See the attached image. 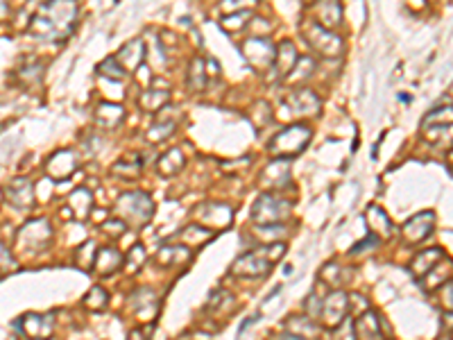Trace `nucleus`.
<instances>
[{"instance_id":"nucleus-23","label":"nucleus","mask_w":453,"mask_h":340,"mask_svg":"<svg viewBox=\"0 0 453 340\" xmlns=\"http://www.w3.org/2000/svg\"><path fill=\"white\" fill-rule=\"evenodd\" d=\"M379 316L370 309L365 311L361 318L356 320V336L358 340H381L383 338V331L379 329Z\"/></svg>"},{"instance_id":"nucleus-6","label":"nucleus","mask_w":453,"mask_h":340,"mask_svg":"<svg viewBox=\"0 0 453 340\" xmlns=\"http://www.w3.org/2000/svg\"><path fill=\"white\" fill-rule=\"evenodd\" d=\"M302 34H304V39L309 41V46L322 57L336 59V57H340L345 53L343 39H340L333 30L322 28L318 21H306L304 28H302Z\"/></svg>"},{"instance_id":"nucleus-30","label":"nucleus","mask_w":453,"mask_h":340,"mask_svg":"<svg viewBox=\"0 0 453 340\" xmlns=\"http://www.w3.org/2000/svg\"><path fill=\"white\" fill-rule=\"evenodd\" d=\"M365 216H367V225H370L372 234L381 236V238L392 234V223H390V218L386 216V211H383L381 207H370Z\"/></svg>"},{"instance_id":"nucleus-16","label":"nucleus","mask_w":453,"mask_h":340,"mask_svg":"<svg viewBox=\"0 0 453 340\" xmlns=\"http://www.w3.org/2000/svg\"><path fill=\"white\" fill-rule=\"evenodd\" d=\"M145 59V44L143 39H132L127 41V44L118 50L116 55V62L121 64V68L125 73H132V71H139L141 64Z\"/></svg>"},{"instance_id":"nucleus-14","label":"nucleus","mask_w":453,"mask_h":340,"mask_svg":"<svg viewBox=\"0 0 453 340\" xmlns=\"http://www.w3.org/2000/svg\"><path fill=\"white\" fill-rule=\"evenodd\" d=\"M130 306L136 313V318L143 322H150V320H155L157 311H159V300L152 288H139V291H134L130 295Z\"/></svg>"},{"instance_id":"nucleus-33","label":"nucleus","mask_w":453,"mask_h":340,"mask_svg":"<svg viewBox=\"0 0 453 340\" xmlns=\"http://www.w3.org/2000/svg\"><path fill=\"white\" fill-rule=\"evenodd\" d=\"M96 257H98V243L96 241H84L78 250H75V266L80 270L89 272L96 266Z\"/></svg>"},{"instance_id":"nucleus-46","label":"nucleus","mask_w":453,"mask_h":340,"mask_svg":"<svg viewBox=\"0 0 453 340\" xmlns=\"http://www.w3.org/2000/svg\"><path fill=\"white\" fill-rule=\"evenodd\" d=\"M16 268V261L12 257V252L0 243V270H14Z\"/></svg>"},{"instance_id":"nucleus-21","label":"nucleus","mask_w":453,"mask_h":340,"mask_svg":"<svg viewBox=\"0 0 453 340\" xmlns=\"http://www.w3.org/2000/svg\"><path fill=\"white\" fill-rule=\"evenodd\" d=\"M125 118V109L118 105V102H102L96 109V123L105 130H114L123 123Z\"/></svg>"},{"instance_id":"nucleus-40","label":"nucleus","mask_w":453,"mask_h":340,"mask_svg":"<svg viewBox=\"0 0 453 340\" xmlns=\"http://www.w3.org/2000/svg\"><path fill=\"white\" fill-rule=\"evenodd\" d=\"M143 263H145V248L141 243H136L134 248L130 250V254L125 257V266L130 272H136V270L143 268Z\"/></svg>"},{"instance_id":"nucleus-37","label":"nucleus","mask_w":453,"mask_h":340,"mask_svg":"<svg viewBox=\"0 0 453 340\" xmlns=\"http://www.w3.org/2000/svg\"><path fill=\"white\" fill-rule=\"evenodd\" d=\"M247 19H252V12L250 10H238L234 14H227L225 19H222V28H225L227 32H238V30H243L247 23Z\"/></svg>"},{"instance_id":"nucleus-49","label":"nucleus","mask_w":453,"mask_h":340,"mask_svg":"<svg viewBox=\"0 0 453 340\" xmlns=\"http://www.w3.org/2000/svg\"><path fill=\"white\" fill-rule=\"evenodd\" d=\"M7 14H10V7H7L5 3H0V21H3Z\"/></svg>"},{"instance_id":"nucleus-10","label":"nucleus","mask_w":453,"mask_h":340,"mask_svg":"<svg viewBox=\"0 0 453 340\" xmlns=\"http://www.w3.org/2000/svg\"><path fill=\"white\" fill-rule=\"evenodd\" d=\"M347 311H349V295L343 291H333L322 304V313L320 320L327 329H336L340 322L347 320Z\"/></svg>"},{"instance_id":"nucleus-32","label":"nucleus","mask_w":453,"mask_h":340,"mask_svg":"<svg viewBox=\"0 0 453 340\" xmlns=\"http://www.w3.org/2000/svg\"><path fill=\"white\" fill-rule=\"evenodd\" d=\"M168 100H170V93L166 89H150V91L141 93L139 105L143 112H159L161 107L168 105Z\"/></svg>"},{"instance_id":"nucleus-34","label":"nucleus","mask_w":453,"mask_h":340,"mask_svg":"<svg viewBox=\"0 0 453 340\" xmlns=\"http://www.w3.org/2000/svg\"><path fill=\"white\" fill-rule=\"evenodd\" d=\"M109 304V295L102 286H93L91 291L87 293V297L82 300V306L91 313H98V311H105Z\"/></svg>"},{"instance_id":"nucleus-36","label":"nucleus","mask_w":453,"mask_h":340,"mask_svg":"<svg viewBox=\"0 0 453 340\" xmlns=\"http://www.w3.org/2000/svg\"><path fill=\"white\" fill-rule=\"evenodd\" d=\"M175 127H177L175 121H170V118H161V121H157L155 125L150 127L148 141H150V143H161V141L170 139V136H173V132H175Z\"/></svg>"},{"instance_id":"nucleus-15","label":"nucleus","mask_w":453,"mask_h":340,"mask_svg":"<svg viewBox=\"0 0 453 340\" xmlns=\"http://www.w3.org/2000/svg\"><path fill=\"white\" fill-rule=\"evenodd\" d=\"M5 198L16 209L32 207V202H34V184L28 180V177H16V180H12L10 184H7Z\"/></svg>"},{"instance_id":"nucleus-8","label":"nucleus","mask_w":453,"mask_h":340,"mask_svg":"<svg viewBox=\"0 0 453 340\" xmlns=\"http://www.w3.org/2000/svg\"><path fill=\"white\" fill-rule=\"evenodd\" d=\"M243 55L254 71H266V68L275 64L277 46L268 37H250L243 44Z\"/></svg>"},{"instance_id":"nucleus-44","label":"nucleus","mask_w":453,"mask_h":340,"mask_svg":"<svg viewBox=\"0 0 453 340\" xmlns=\"http://www.w3.org/2000/svg\"><path fill=\"white\" fill-rule=\"evenodd\" d=\"M141 166L139 164H130V161H116L114 164V175L118 177H127V180H134L139 175Z\"/></svg>"},{"instance_id":"nucleus-17","label":"nucleus","mask_w":453,"mask_h":340,"mask_svg":"<svg viewBox=\"0 0 453 340\" xmlns=\"http://www.w3.org/2000/svg\"><path fill=\"white\" fill-rule=\"evenodd\" d=\"M433 225H435V216L431 214V211L417 214L415 218H410L408 223L404 225L406 241H408V243H420V241H424V238L433 232Z\"/></svg>"},{"instance_id":"nucleus-3","label":"nucleus","mask_w":453,"mask_h":340,"mask_svg":"<svg viewBox=\"0 0 453 340\" xmlns=\"http://www.w3.org/2000/svg\"><path fill=\"white\" fill-rule=\"evenodd\" d=\"M116 214L125 223L148 225L152 214H155V202L145 191H127L116 200Z\"/></svg>"},{"instance_id":"nucleus-50","label":"nucleus","mask_w":453,"mask_h":340,"mask_svg":"<svg viewBox=\"0 0 453 340\" xmlns=\"http://www.w3.org/2000/svg\"><path fill=\"white\" fill-rule=\"evenodd\" d=\"M279 340H302V338H299V336H293V334H281Z\"/></svg>"},{"instance_id":"nucleus-47","label":"nucleus","mask_w":453,"mask_h":340,"mask_svg":"<svg viewBox=\"0 0 453 340\" xmlns=\"http://www.w3.org/2000/svg\"><path fill=\"white\" fill-rule=\"evenodd\" d=\"M442 304L453 313V282H449L447 286L442 288Z\"/></svg>"},{"instance_id":"nucleus-45","label":"nucleus","mask_w":453,"mask_h":340,"mask_svg":"<svg viewBox=\"0 0 453 340\" xmlns=\"http://www.w3.org/2000/svg\"><path fill=\"white\" fill-rule=\"evenodd\" d=\"M322 304H324V302H322L315 293L309 295V297H306V302H304V311H306L304 316H309L311 320H318L320 313H322Z\"/></svg>"},{"instance_id":"nucleus-19","label":"nucleus","mask_w":453,"mask_h":340,"mask_svg":"<svg viewBox=\"0 0 453 340\" xmlns=\"http://www.w3.org/2000/svg\"><path fill=\"white\" fill-rule=\"evenodd\" d=\"M123 266H125V257L121 254V250H116V248H100L93 270H96L100 277H111L114 272H118Z\"/></svg>"},{"instance_id":"nucleus-42","label":"nucleus","mask_w":453,"mask_h":340,"mask_svg":"<svg viewBox=\"0 0 453 340\" xmlns=\"http://www.w3.org/2000/svg\"><path fill=\"white\" fill-rule=\"evenodd\" d=\"M333 340H358L356 336V322L354 318L343 320L340 325L333 329Z\"/></svg>"},{"instance_id":"nucleus-11","label":"nucleus","mask_w":453,"mask_h":340,"mask_svg":"<svg viewBox=\"0 0 453 340\" xmlns=\"http://www.w3.org/2000/svg\"><path fill=\"white\" fill-rule=\"evenodd\" d=\"M19 327L32 340H48L55 331V313H28L21 318Z\"/></svg>"},{"instance_id":"nucleus-26","label":"nucleus","mask_w":453,"mask_h":340,"mask_svg":"<svg viewBox=\"0 0 453 340\" xmlns=\"http://www.w3.org/2000/svg\"><path fill=\"white\" fill-rule=\"evenodd\" d=\"M68 209L73 211V216L78 220L89 218L93 209V193L89 189H75L68 198Z\"/></svg>"},{"instance_id":"nucleus-9","label":"nucleus","mask_w":453,"mask_h":340,"mask_svg":"<svg viewBox=\"0 0 453 340\" xmlns=\"http://www.w3.org/2000/svg\"><path fill=\"white\" fill-rule=\"evenodd\" d=\"M195 216H198L202 227H207L209 232H216V229H225L232 225L234 220V209L225 202H202L198 209H195Z\"/></svg>"},{"instance_id":"nucleus-22","label":"nucleus","mask_w":453,"mask_h":340,"mask_svg":"<svg viewBox=\"0 0 453 340\" xmlns=\"http://www.w3.org/2000/svg\"><path fill=\"white\" fill-rule=\"evenodd\" d=\"M286 329H288L286 334L299 336L302 340H315L320 336V327L309 316H290L286 322Z\"/></svg>"},{"instance_id":"nucleus-39","label":"nucleus","mask_w":453,"mask_h":340,"mask_svg":"<svg viewBox=\"0 0 453 340\" xmlns=\"http://www.w3.org/2000/svg\"><path fill=\"white\" fill-rule=\"evenodd\" d=\"M98 73L102 75L105 80H111V82H121L125 71L121 68V64L116 62V57H107L105 62L98 66Z\"/></svg>"},{"instance_id":"nucleus-24","label":"nucleus","mask_w":453,"mask_h":340,"mask_svg":"<svg viewBox=\"0 0 453 340\" xmlns=\"http://www.w3.org/2000/svg\"><path fill=\"white\" fill-rule=\"evenodd\" d=\"M188 259H191V250H188L186 245H166V248H161L157 254V261L161 266H170V268L186 266Z\"/></svg>"},{"instance_id":"nucleus-2","label":"nucleus","mask_w":453,"mask_h":340,"mask_svg":"<svg viewBox=\"0 0 453 340\" xmlns=\"http://www.w3.org/2000/svg\"><path fill=\"white\" fill-rule=\"evenodd\" d=\"M286 254V245L284 243H275V245H266V248L252 250L241 254L234 266H232V275L236 277H263L272 270V266Z\"/></svg>"},{"instance_id":"nucleus-5","label":"nucleus","mask_w":453,"mask_h":340,"mask_svg":"<svg viewBox=\"0 0 453 340\" xmlns=\"http://www.w3.org/2000/svg\"><path fill=\"white\" fill-rule=\"evenodd\" d=\"M293 214V204L288 200L279 198L275 193H263L252 207V220L259 227H270V225H281L286 223Z\"/></svg>"},{"instance_id":"nucleus-12","label":"nucleus","mask_w":453,"mask_h":340,"mask_svg":"<svg viewBox=\"0 0 453 340\" xmlns=\"http://www.w3.org/2000/svg\"><path fill=\"white\" fill-rule=\"evenodd\" d=\"M78 170V155L73 150H57L46 161V175L50 180H68Z\"/></svg>"},{"instance_id":"nucleus-29","label":"nucleus","mask_w":453,"mask_h":340,"mask_svg":"<svg viewBox=\"0 0 453 340\" xmlns=\"http://www.w3.org/2000/svg\"><path fill=\"white\" fill-rule=\"evenodd\" d=\"M209 78H207V62L202 57H195L191 66H188V89L195 93H202L207 89Z\"/></svg>"},{"instance_id":"nucleus-7","label":"nucleus","mask_w":453,"mask_h":340,"mask_svg":"<svg viewBox=\"0 0 453 340\" xmlns=\"http://www.w3.org/2000/svg\"><path fill=\"white\" fill-rule=\"evenodd\" d=\"M53 238V227L46 218H34L30 223H25L19 234H16V243H19L21 250L28 252H41L50 243Z\"/></svg>"},{"instance_id":"nucleus-31","label":"nucleus","mask_w":453,"mask_h":340,"mask_svg":"<svg viewBox=\"0 0 453 340\" xmlns=\"http://www.w3.org/2000/svg\"><path fill=\"white\" fill-rule=\"evenodd\" d=\"M179 238H182L184 245H191V248H198V245H204L207 241L213 238V232H209L207 227H202L198 223L184 227L182 232H179Z\"/></svg>"},{"instance_id":"nucleus-35","label":"nucleus","mask_w":453,"mask_h":340,"mask_svg":"<svg viewBox=\"0 0 453 340\" xmlns=\"http://www.w3.org/2000/svg\"><path fill=\"white\" fill-rule=\"evenodd\" d=\"M247 118L252 121V125L254 127H266V125H270L272 123V109H270V105L266 100H256L254 105L250 107V112H247Z\"/></svg>"},{"instance_id":"nucleus-27","label":"nucleus","mask_w":453,"mask_h":340,"mask_svg":"<svg viewBox=\"0 0 453 340\" xmlns=\"http://www.w3.org/2000/svg\"><path fill=\"white\" fill-rule=\"evenodd\" d=\"M440 259H442V250H438V248L420 252L413 261H410V272H413L415 277L429 275V272L440 263Z\"/></svg>"},{"instance_id":"nucleus-25","label":"nucleus","mask_w":453,"mask_h":340,"mask_svg":"<svg viewBox=\"0 0 453 340\" xmlns=\"http://www.w3.org/2000/svg\"><path fill=\"white\" fill-rule=\"evenodd\" d=\"M186 166V159H184V152L179 148H173L161 155V159L157 161V170L164 177H173L177 173H182Z\"/></svg>"},{"instance_id":"nucleus-28","label":"nucleus","mask_w":453,"mask_h":340,"mask_svg":"<svg viewBox=\"0 0 453 340\" xmlns=\"http://www.w3.org/2000/svg\"><path fill=\"white\" fill-rule=\"evenodd\" d=\"M315 21H318L322 28H336V25L343 21V7L338 3H320L315 5Z\"/></svg>"},{"instance_id":"nucleus-4","label":"nucleus","mask_w":453,"mask_h":340,"mask_svg":"<svg viewBox=\"0 0 453 340\" xmlns=\"http://www.w3.org/2000/svg\"><path fill=\"white\" fill-rule=\"evenodd\" d=\"M313 139V132L311 127L306 125H290L286 130H281L275 139L268 143V150L272 155H277V159H288V157H295L299 152H304L306 146L311 143Z\"/></svg>"},{"instance_id":"nucleus-13","label":"nucleus","mask_w":453,"mask_h":340,"mask_svg":"<svg viewBox=\"0 0 453 340\" xmlns=\"http://www.w3.org/2000/svg\"><path fill=\"white\" fill-rule=\"evenodd\" d=\"M286 105L290 107V112H293L295 116H304V118L320 114V109H322L320 98L315 96V91H311V89L290 91V96L286 98Z\"/></svg>"},{"instance_id":"nucleus-20","label":"nucleus","mask_w":453,"mask_h":340,"mask_svg":"<svg viewBox=\"0 0 453 340\" xmlns=\"http://www.w3.org/2000/svg\"><path fill=\"white\" fill-rule=\"evenodd\" d=\"M299 62V55H297V48L293 41H281V46H277V57H275V64H277V75L281 80H286L293 68Z\"/></svg>"},{"instance_id":"nucleus-41","label":"nucleus","mask_w":453,"mask_h":340,"mask_svg":"<svg viewBox=\"0 0 453 340\" xmlns=\"http://www.w3.org/2000/svg\"><path fill=\"white\" fill-rule=\"evenodd\" d=\"M100 232L105 234L107 238H118L127 232V223L121 218H111V220H105V223L100 225Z\"/></svg>"},{"instance_id":"nucleus-48","label":"nucleus","mask_w":453,"mask_h":340,"mask_svg":"<svg viewBox=\"0 0 453 340\" xmlns=\"http://www.w3.org/2000/svg\"><path fill=\"white\" fill-rule=\"evenodd\" d=\"M127 340H145V336H143V331L141 329H134L130 336H127Z\"/></svg>"},{"instance_id":"nucleus-1","label":"nucleus","mask_w":453,"mask_h":340,"mask_svg":"<svg viewBox=\"0 0 453 340\" xmlns=\"http://www.w3.org/2000/svg\"><path fill=\"white\" fill-rule=\"evenodd\" d=\"M75 16H78V5L75 3H46L39 7L34 14L28 32L39 41H55L64 39L71 34L75 25Z\"/></svg>"},{"instance_id":"nucleus-38","label":"nucleus","mask_w":453,"mask_h":340,"mask_svg":"<svg viewBox=\"0 0 453 340\" xmlns=\"http://www.w3.org/2000/svg\"><path fill=\"white\" fill-rule=\"evenodd\" d=\"M315 68H318V62H315L313 57H299V62H297V66L293 68V78L295 80H299V82H304V80H309V78H313L315 75ZM288 75V78H290ZM286 78V80H288Z\"/></svg>"},{"instance_id":"nucleus-43","label":"nucleus","mask_w":453,"mask_h":340,"mask_svg":"<svg viewBox=\"0 0 453 340\" xmlns=\"http://www.w3.org/2000/svg\"><path fill=\"white\" fill-rule=\"evenodd\" d=\"M340 272H343V268L338 266V263H327V266L322 268L320 272V277H322V282L324 284H329V286H340L343 284V277H340Z\"/></svg>"},{"instance_id":"nucleus-18","label":"nucleus","mask_w":453,"mask_h":340,"mask_svg":"<svg viewBox=\"0 0 453 340\" xmlns=\"http://www.w3.org/2000/svg\"><path fill=\"white\" fill-rule=\"evenodd\" d=\"M290 182V166L286 159H275L261 173V186L266 189H281Z\"/></svg>"}]
</instances>
